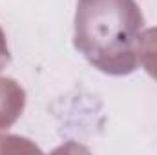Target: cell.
Masks as SVG:
<instances>
[{
	"label": "cell",
	"instance_id": "obj_1",
	"mask_svg": "<svg viewBox=\"0 0 157 155\" xmlns=\"http://www.w3.org/2000/svg\"><path fill=\"white\" fill-rule=\"evenodd\" d=\"M144 18L135 0H78L73 46L106 75H130L139 64Z\"/></svg>",
	"mask_w": 157,
	"mask_h": 155
},
{
	"label": "cell",
	"instance_id": "obj_2",
	"mask_svg": "<svg viewBox=\"0 0 157 155\" xmlns=\"http://www.w3.org/2000/svg\"><path fill=\"white\" fill-rule=\"evenodd\" d=\"M26 106L24 88L11 77H0V131L11 128Z\"/></svg>",
	"mask_w": 157,
	"mask_h": 155
},
{
	"label": "cell",
	"instance_id": "obj_3",
	"mask_svg": "<svg viewBox=\"0 0 157 155\" xmlns=\"http://www.w3.org/2000/svg\"><path fill=\"white\" fill-rule=\"evenodd\" d=\"M139 62L146 70V73L157 80V26L141 33Z\"/></svg>",
	"mask_w": 157,
	"mask_h": 155
},
{
	"label": "cell",
	"instance_id": "obj_4",
	"mask_svg": "<svg viewBox=\"0 0 157 155\" xmlns=\"http://www.w3.org/2000/svg\"><path fill=\"white\" fill-rule=\"evenodd\" d=\"M9 60H11V55H9V47H7V39H6L4 29L0 28V71L9 64Z\"/></svg>",
	"mask_w": 157,
	"mask_h": 155
}]
</instances>
